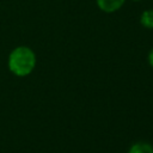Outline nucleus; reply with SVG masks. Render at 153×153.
Listing matches in <instances>:
<instances>
[{"label":"nucleus","mask_w":153,"mask_h":153,"mask_svg":"<svg viewBox=\"0 0 153 153\" xmlns=\"http://www.w3.org/2000/svg\"><path fill=\"white\" fill-rule=\"evenodd\" d=\"M36 66V55L29 47H17L8 56V68L17 76L29 75Z\"/></svg>","instance_id":"1"},{"label":"nucleus","mask_w":153,"mask_h":153,"mask_svg":"<svg viewBox=\"0 0 153 153\" xmlns=\"http://www.w3.org/2000/svg\"><path fill=\"white\" fill-rule=\"evenodd\" d=\"M96 1H97V6L102 11L111 13L120 10L126 0H96Z\"/></svg>","instance_id":"2"},{"label":"nucleus","mask_w":153,"mask_h":153,"mask_svg":"<svg viewBox=\"0 0 153 153\" xmlns=\"http://www.w3.org/2000/svg\"><path fill=\"white\" fill-rule=\"evenodd\" d=\"M128 153H153V146L147 142H136L129 148Z\"/></svg>","instance_id":"3"},{"label":"nucleus","mask_w":153,"mask_h":153,"mask_svg":"<svg viewBox=\"0 0 153 153\" xmlns=\"http://www.w3.org/2000/svg\"><path fill=\"white\" fill-rule=\"evenodd\" d=\"M140 23L142 24V26H145L147 29H153V8L146 10L142 12Z\"/></svg>","instance_id":"4"},{"label":"nucleus","mask_w":153,"mask_h":153,"mask_svg":"<svg viewBox=\"0 0 153 153\" xmlns=\"http://www.w3.org/2000/svg\"><path fill=\"white\" fill-rule=\"evenodd\" d=\"M148 62H149V65H151V67L153 68V49L149 51V54H148Z\"/></svg>","instance_id":"5"},{"label":"nucleus","mask_w":153,"mask_h":153,"mask_svg":"<svg viewBox=\"0 0 153 153\" xmlns=\"http://www.w3.org/2000/svg\"><path fill=\"white\" fill-rule=\"evenodd\" d=\"M134 1H140V0H134Z\"/></svg>","instance_id":"6"}]
</instances>
